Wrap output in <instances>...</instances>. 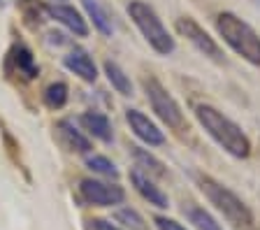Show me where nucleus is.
Segmentation results:
<instances>
[{
	"instance_id": "nucleus-23",
	"label": "nucleus",
	"mask_w": 260,
	"mask_h": 230,
	"mask_svg": "<svg viewBox=\"0 0 260 230\" xmlns=\"http://www.w3.org/2000/svg\"><path fill=\"white\" fill-rule=\"evenodd\" d=\"M88 228L91 230H123L119 225H114L112 221H105V219H91L88 221Z\"/></svg>"
},
{
	"instance_id": "nucleus-8",
	"label": "nucleus",
	"mask_w": 260,
	"mask_h": 230,
	"mask_svg": "<svg viewBox=\"0 0 260 230\" xmlns=\"http://www.w3.org/2000/svg\"><path fill=\"white\" fill-rule=\"evenodd\" d=\"M125 121H128L133 135H135L137 140H142L144 144H149V147H162V144L168 142V140H165V133H162L144 112L125 110Z\"/></svg>"
},
{
	"instance_id": "nucleus-4",
	"label": "nucleus",
	"mask_w": 260,
	"mask_h": 230,
	"mask_svg": "<svg viewBox=\"0 0 260 230\" xmlns=\"http://www.w3.org/2000/svg\"><path fill=\"white\" fill-rule=\"evenodd\" d=\"M128 17L133 19V23L137 26L142 38L149 42V47H151L156 54L170 56L174 51V47H177V44H174V38L168 33V28L162 26L160 17H158L156 10H153L149 3H144V0H130Z\"/></svg>"
},
{
	"instance_id": "nucleus-1",
	"label": "nucleus",
	"mask_w": 260,
	"mask_h": 230,
	"mask_svg": "<svg viewBox=\"0 0 260 230\" xmlns=\"http://www.w3.org/2000/svg\"><path fill=\"white\" fill-rule=\"evenodd\" d=\"M195 119L205 128V133L233 158H246L251 153V140L246 133L235 123L233 119H228L223 112H218L214 105H195Z\"/></svg>"
},
{
	"instance_id": "nucleus-16",
	"label": "nucleus",
	"mask_w": 260,
	"mask_h": 230,
	"mask_svg": "<svg viewBox=\"0 0 260 230\" xmlns=\"http://www.w3.org/2000/svg\"><path fill=\"white\" fill-rule=\"evenodd\" d=\"M105 77H107V82L112 84V88L116 91V93L121 95H133V82H130V75L123 70V68L116 63V60H105Z\"/></svg>"
},
{
	"instance_id": "nucleus-24",
	"label": "nucleus",
	"mask_w": 260,
	"mask_h": 230,
	"mask_svg": "<svg viewBox=\"0 0 260 230\" xmlns=\"http://www.w3.org/2000/svg\"><path fill=\"white\" fill-rule=\"evenodd\" d=\"M56 3H65V0H56Z\"/></svg>"
},
{
	"instance_id": "nucleus-2",
	"label": "nucleus",
	"mask_w": 260,
	"mask_h": 230,
	"mask_svg": "<svg viewBox=\"0 0 260 230\" xmlns=\"http://www.w3.org/2000/svg\"><path fill=\"white\" fill-rule=\"evenodd\" d=\"M195 184H198V188L205 193L207 200L225 216L228 223H233L237 230H255L253 212H251L249 205L244 203L235 191L223 186L221 181L211 179L209 175H200V172L195 175Z\"/></svg>"
},
{
	"instance_id": "nucleus-17",
	"label": "nucleus",
	"mask_w": 260,
	"mask_h": 230,
	"mask_svg": "<svg viewBox=\"0 0 260 230\" xmlns=\"http://www.w3.org/2000/svg\"><path fill=\"white\" fill-rule=\"evenodd\" d=\"M130 153H133V158H135L137 168L142 172H146L149 177H165L168 170H165V163L160 158H156L149 149H142V147H130Z\"/></svg>"
},
{
	"instance_id": "nucleus-21",
	"label": "nucleus",
	"mask_w": 260,
	"mask_h": 230,
	"mask_svg": "<svg viewBox=\"0 0 260 230\" xmlns=\"http://www.w3.org/2000/svg\"><path fill=\"white\" fill-rule=\"evenodd\" d=\"M114 219H116V223L123 225V228H130V230H146L144 216H142L137 209H133V207L119 209V212L114 214Z\"/></svg>"
},
{
	"instance_id": "nucleus-14",
	"label": "nucleus",
	"mask_w": 260,
	"mask_h": 230,
	"mask_svg": "<svg viewBox=\"0 0 260 230\" xmlns=\"http://www.w3.org/2000/svg\"><path fill=\"white\" fill-rule=\"evenodd\" d=\"M79 123H81V130L86 133L88 137H95V140H100L105 144L114 142V128L107 114H100V112H93V110L84 112L79 116Z\"/></svg>"
},
{
	"instance_id": "nucleus-19",
	"label": "nucleus",
	"mask_w": 260,
	"mask_h": 230,
	"mask_svg": "<svg viewBox=\"0 0 260 230\" xmlns=\"http://www.w3.org/2000/svg\"><path fill=\"white\" fill-rule=\"evenodd\" d=\"M42 100L49 110H63L70 100V88L65 82H51L42 93Z\"/></svg>"
},
{
	"instance_id": "nucleus-11",
	"label": "nucleus",
	"mask_w": 260,
	"mask_h": 230,
	"mask_svg": "<svg viewBox=\"0 0 260 230\" xmlns=\"http://www.w3.org/2000/svg\"><path fill=\"white\" fill-rule=\"evenodd\" d=\"M130 184H133V188H135L149 205H153V207H158V209H168L170 198L165 195L162 188L156 186V181L146 175V172H142L140 168L130 170Z\"/></svg>"
},
{
	"instance_id": "nucleus-5",
	"label": "nucleus",
	"mask_w": 260,
	"mask_h": 230,
	"mask_svg": "<svg viewBox=\"0 0 260 230\" xmlns=\"http://www.w3.org/2000/svg\"><path fill=\"white\" fill-rule=\"evenodd\" d=\"M142 86H144V93L149 105H151V110L156 112V116L162 123H168L170 128L184 126V112H181L179 103L168 93V88L162 86L156 77H144Z\"/></svg>"
},
{
	"instance_id": "nucleus-12",
	"label": "nucleus",
	"mask_w": 260,
	"mask_h": 230,
	"mask_svg": "<svg viewBox=\"0 0 260 230\" xmlns=\"http://www.w3.org/2000/svg\"><path fill=\"white\" fill-rule=\"evenodd\" d=\"M56 133H58L60 142H63V147L68 149V151L86 153V156L91 153V149H93L91 137H88L84 130H79L72 119H60L58 123H56Z\"/></svg>"
},
{
	"instance_id": "nucleus-6",
	"label": "nucleus",
	"mask_w": 260,
	"mask_h": 230,
	"mask_svg": "<svg viewBox=\"0 0 260 230\" xmlns=\"http://www.w3.org/2000/svg\"><path fill=\"white\" fill-rule=\"evenodd\" d=\"M79 198L81 203L91 205V207H114V205H121L125 200V191L116 181L86 177L79 181Z\"/></svg>"
},
{
	"instance_id": "nucleus-9",
	"label": "nucleus",
	"mask_w": 260,
	"mask_h": 230,
	"mask_svg": "<svg viewBox=\"0 0 260 230\" xmlns=\"http://www.w3.org/2000/svg\"><path fill=\"white\" fill-rule=\"evenodd\" d=\"M47 14H49V19H54L56 23H60L63 28H68L72 35H77V38H88L86 17H84L79 10H75L72 5H68V3H54V5H47Z\"/></svg>"
},
{
	"instance_id": "nucleus-13",
	"label": "nucleus",
	"mask_w": 260,
	"mask_h": 230,
	"mask_svg": "<svg viewBox=\"0 0 260 230\" xmlns=\"http://www.w3.org/2000/svg\"><path fill=\"white\" fill-rule=\"evenodd\" d=\"M63 65L68 68L72 75L79 77L81 82L95 84V79H98V65H95V60H93V56L88 54V51L72 49L70 54L63 58Z\"/></svg>"
},
{
	"instance_id": "nucleus-20",
	"label": "nucleus",
	"mask_w": 260,
	"mask_h": 230,
	"mask_svg": "<svg viewBox=\"0 0 260 230\" xmlns=\"http://www.w3.org/2000/svg\"><path fill=\"white\" fill-rule=\"evenodd\" d=\"M86 168L100 177H109V179H116V177H119V168L114 165V160H109L107 156H100V153H93V156L88 153Z\"/></svg>"
},
{
	"instance_id": "nucleus-18",
	"label": "nucleus",
	"mask_w": 260,
	"mask_h": 230,
	"mask_svg": "<svg viewBox=\"0 0 260 230\" xmlns=\"http://www.w3.org/2000/svg\"><path fill=\"white\" fill-rule=\"evenodd\" d=\"M184 214H186V219H188V223H193L195 230H223L221 223L205 207L188 205V207H184Z\"/></svg>"
},
{
	"instance_id": "nucleus-3",
	"label": "nucleus",
	"mask_w": 260,
	"mask_h": 230,
	"mask_svg": "<svg viewBox=\"0 0 260 230\" xmlns=\"http://www.w3.org/2000/svg\"><path fill=\"white\" fill-rule=\"evenodd\" d=\"M216 30L223 38V42L239 54L246 63L260 68V35L255 33L249 23L239 19L233 12H221L216 17Z\"/></svg>"
},
{
	"instance_id": "nucleus-7",
	"label": "nucleus",
	"mask_w": 260,
	"mask_h": 230,
	"mask_svg": "<svg viewBox=\"0 0 260 230\" xmlns=\"http://www.w3.org/2000/svg\"><path fill=\"white\" fill-rule=\"evenodd\" d=\"M177 30H179V35H184L195 49L200 51V54H205L207 58L216 60V63H221L223 60V51H221V47L216 44V40L211 38V35L207 33L205 28L195 21L193 17H179L177 19Z\"/></svg>"
},
{
	"instance_id": "nucleus-10",
	"label": "nucleus",
	"mask_w": 260,
	"mask_h": 230,
	"mask_svg": "<svg viewBox=\"0 0 260 230\" xmlns=\"http://www.w3.org/2000/svg\"><path fill=\"white\" fill-rule=\"evenodd\" d=\"M7 68L14 75H19V79H23V82H32V79L40 77L38 60H35L32 51L23 42H16L10 49V54H7Z\"/></svg>"
},
{
	"instance_id": "nucleus-25",
	"label": "nucleus",
	"mask_w": 260,
	"mask_h": 230,
	"mask_svg": "<svg viewBox=\"0 0 260 230\" xmlns=\"http://www.w3.org/2000/svg\"><path fill=\"white\" fill-rule=\"evenodd\" d=\"M255 3H260V0H255Z\"/></svg>"
},
{
	"instance_id": "nucleus-15",
	"label": "nucleus",
	"mask_w": 260,
	"mask_h": 230,
	"mask_svg": "<svg viewBox=\"0 0 260 230\" xmlns=\"http://www.w3.org/2000/svg\"><path fill=\"white\" fill-rule=\"evenodd\" d=\"M81 5H84V12H86L88 21L93 23V28H95L98 33L105 35V38H112L114 35V17L103 0H81Z\"/></svg>"
},
{
	"instance_id": "nucleus-22",
	"label": "nucleus",
	"mask_w": 260,
	"mask_h": 230,
	"mask_svg": "<svg viewBox=\"0 0 260 230\" xmlns=\"http://www.w3.org/2000/svg\"><path fill=\"white\" fill-rule=\"evenodd\" d=\"M153 223H156V228H158V230H188L186 225L179 223V221L168 219V216H160V214H158L156 219H153Z\"/></svg>"
}]
</instances>
